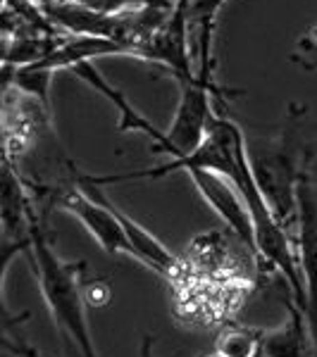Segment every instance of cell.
<instances>
[{"instance_id": "30bf717a", "label": "cell", "mask_w": 317, "mask_h": 357, "mask_svg": "<svg viewBox=\"0 0 317 357\" xmlns=\"http://www.w3.org/2000/svg\"><path fill=\"white\" fill-rule=\"evenodd\" d=\"M293 62L296 65H301L303 69H308V72H313V69H317V53H313L310 57H305V55H293Z\"/></svg>"}, {"instance_id": "7a4b0ae2", "label": "cell", "mask_w": 317, "mask_h": 357, "mask_svg": "<svg viewBox=\"0 0 317 357\" xmlns=\"http://www.w3.org/2000/svg\"><path fill=\"white\" fill-rule=\"evenodd\" d=\"M29 257L36 274L38 289L48 305L57 331L62 338H72L82 357H98L86 319V296H84V262H67L50 245L48 234L41 220L29 229Z\"/></svg>"}, {"instance_id": "6da1fadb", "label": "cell", "mask_w": 317, "mask_h": 357, "mask_svg": "<svg viewBox=\"0 0 317 357\" xmlns=\"http://www.w3.org/2000/svg\"><path fill=\"white\" fill-rule=\"evenodd\" d=\"M303 107H291L286 122L274 136L260 143L246 141L249 165L274 220L291 236L296 229V191L301 178L310 172L317 148L303 146L301 117Z\"/></svg>"}, {"instance_id": "5b68a950", "label": "cell", "mask_w": 317, "mask_h": 357, "mask_svg": "<svg viewBox=\"0 0 317 357\" xmlns=\"http://www.w3.org/2000/svg\"><path fill=\"white\" fill-rule=\"evenodd\" d=\"M186 174L193 181L200 198L227 224L229 231L246 248L253 250V222L249 215V207H246V200L234 188V183L229 178L215 174V172H205V169H189Z\"/></svg>"}, {"instance_id": "8fae6325", "label": "cell", "mask_w": 317, "mask_h": 357, "mask_svg": "<svg viewBox=\"0 0 317 357\" xmlns=\"http://www.w3.org/2000/svg\"><path fill=\"white\" fill-rule=\"evenodd\" d=\"M313 198H315V205H317V181H313Z\"/></svg>"}, {"instance_id": "8992f818", "label": "cell", "mask_w": 317, "mask_h": 357, "mask_svg": "<svg viewBox=\"0 0 317 357\" xmlns=\"http://www.w3.org/2000/svg\"><path fill=\"white\" fill-rule=\"evenodd\" d=\"M258 357H317L308 319L298 305L289 303V319L279 329L263 331Z\"/></svg>"}, {"instance_id": "ba28073f", "label": "cell", "mask_w": 317, "mask_h": 357, "mask_svg": "<svg viewBox=\"0 0 317 357\" xmlns=\"http://www.w3.org/2000/svg\"><path fill=\"white\" fill-rule=\"evenodd\" d=\"M263 331L244 324L227 326L215 341V353L224 357H258L260 353Z\"/></svg>"}, {"instance_id": "4fadbf2b", "label": "cell", "mask_w": 317, "mask_h": 357, "mask_svg": "<svg viewBox=\"0 0 317 357\" xmlns=\"http://www.w3.org/2000/svg\"><path fill=\"white\" fill-rule=\"evenodd\" d=\"M310 55H313V53H310Z\"/></svg>"}, {"instance_id": "7c38bea8", "label": "cell", "mask_w": 317, "mask_h": 357, "mask_svg": "<svg viewBox=\"0 0 317 357\" xmlns=\"http://www.w3.org/2000/svg\"><path fill=\"white\" fill-rule=\"evenodd\" d=\"M207 357H224V355H220V353H212V355H207Z\"/></svg>"}, {"instance_id": "9c48e42d", "label": "cell", "mask_w": 317, "mask_h": 357, "mask_svg": "<svg viewBox=\"0 0 317 357\" xmlns=\"http://www.w3.org/2000/svg\"><path fill=\"white\" fill-rule=\"evenodd\" d=\"M79 3L101 15H122L126 10L138 8H163L160 0H79Z\"/></svg>"}, {"instance_id": "277c9868", "label": "cell", "mask_w": 317, "mask_h": 357, "mask_svg": "<svg viewBox=\"0 0 317 357\" xmlns=\"http://www.w3.org/2000/svg\"><path fill=\"white\" fill-rule=\"evenodd\" d=\"M298 267L305 291V319L317 345V205L313 198V178L310 172L301 178L296 191V229H293Z\"/></svg>"}, {"instance_id": "52a82bcc", "label": "cell", "mask_w": 317, "mask_h": 357, "mask_svg": "<svg viewBox=\"0 0 317 357\" xmlns=\"http://www.w3.org/2000/svg\"><path fill=\"white\" fill-rule=\"evenodd\" d=\"M72 72H74V77L82 79L86 86H91V89L98 91L101 96H105L108 100L117 107V112H119L117 129L122 131V134H126V131H138V134H143L151 141V146H158V143L163 141V129H158V126L153 122H148L143 114H138L134 107H131V102L103 79V74L98 72L94 62H79V65L72 67Z\"/></svg>"}, {"instance_id": "3957f363", "label": "cell", "mask_w": 317, "mask_h": 357, "mask_svg": "<svg viewBox=\"0 0 317 357\" xmlns=\"http://www.w3.org/2000/svg\"><path fill=\"white\" fill-rule=\"evenodd\" d=\"M196 77L191 82H184L182 98L177 105L175 119L170 129L163 131V141L153 146V153H163L170 160L186 158L200 146L205 138V131L210 126L215 110H212V98H224L227 91L220 89L212 77V57L210 48L200 50V69H193Z\"/></svg>"}]
</instances>
